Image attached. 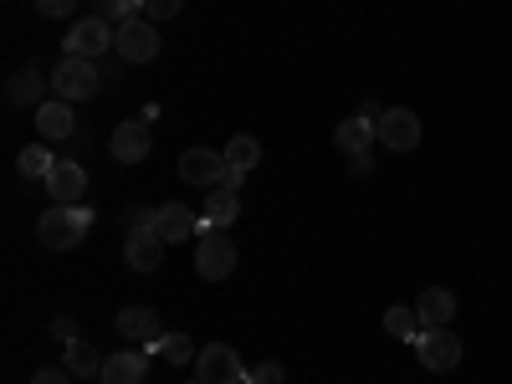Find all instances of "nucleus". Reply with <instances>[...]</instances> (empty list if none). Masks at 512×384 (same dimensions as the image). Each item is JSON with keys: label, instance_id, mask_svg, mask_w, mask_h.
I'll use <instances>...</instances> for the list:
<instances>
[{"label": "nucleus", "instance_id": "6e6552de", "mask_svg": "<svg viewBox=\"0 0 512 384\" xmlns=\"http://www.w3.org/2000/svg\"><path fill=\"white\" fill-rule=\"evenodd\" d=\"M415 359L431 369V374H451V369L461 364V338H456L451 328H425V333L415 338Z\"/></svg>", "mask_w": 512, "mask_h": 384}, {"label": "nucleus", "instance_id": "aec40b11", "mask_svg": "<svg viewBox=\"0 0 512 384\" xmlns=\"http://www.w3.org/2000/svg\"><path fill=\"white\" fill-rule=\"evenodd\" d=\"M144 374H149V359L144 354H113L108 364H103V384H144Z\"/></svg>", "mask_w": 512, "mask_h": 384}, {"label": "nucleus", "instance_id": "bb28decb", "mask_svg": "<svg viewBox=\"0 0 512 384\" xmlns=\"http://www.w3.org/2000/svg\"><path fill=\"white\" fill-rule=\"evenodd\" d=\"M282 364L277 359H262V364H246V384H282Z\"/></svg>", "mask_w": 512, "mask_h": 384}, {"label": "nucleus", "instance_id": "f704fd0d", "mask_svg": "<svg viewBox=\"0 0 512 384\" xmlns=\"http://www.w3.org/2000/svg\"><path fill=\"white\" fill-rule=\"evenodd\" d=\"M190 384H200V379H190Z\"/></svg>", "mask_w": 512, "mask_h": 384}, {"label": "nucleus", "instance_id": "2f4dec72", "mask_svg": "<svg viewBox=\"0 0 512 384\" xmlns=\"http://www.w3.org/2000/svg\"><path fill=\"white\" fill-rule=\"evenodd\" d=\"M52 333L62 338V344H72V338H77V323H72V318H52Z\"/></svg>", "mask_w": 512, "mask_h": 384}, {"label": "nucleus", "instance_id": "ddd939ff", "mask_svg": "<svg viewBox=\"0 0 512 384\" xmlns=\"http://www.w3.org/2000/svg\"><path fill=\"white\" fill-rule=\"evenodd\" d=\"M164 236L159 231H128V241H123V262L134 267V272H159L164 267Z\"/></svg>", "mask_w": 512, "mask_h": 384}, {"label": "nucleus", "instance_id": "72a5a7b5", "mask_svg": "<svg viewBox=\"0 0 512 384\" xmlns=\"http://www.w3.org/2000/svg\"><path fill=\"white\" fill-rule=\"evenodd\" d=\"M379 113H384V108H379L374 98H364V103H359V118H379Z\"/></svg>", "mask_w": 512, "mask_h": 384}, {"label": "nucleus", "instance_id": "7c9ffc66", "mask_svg": "<svg viewBox=\"0 0 512 384\" xmlns=\"http://www.w3.org/2000/svg\"><path fill=\"white\" fill-rule=\"evenodd\" d=\"M31 384H72V374H67V369H36Z\"/></svg>", "mask_w": 512, "mask_h": 384}, {"label": "nucleus", "instance_id": "4468645a", "mask_svg": "<svg viewBox=\"0 0 512 384\" xmlns=\"http://www.w3.org/2000/svg\"><path fill=\"white\" fill-rule=\"evenodd\" d=\"M118 333H123V338H134V344H144V349H159V338H164L159 313L144 308V303H134V308H123V313H118Z\"/></svg>", "mask_w": 512, "mask_h": 384}, {"label": "nucleus", "instance_id": "0eeeda50", "mask_svg": "<svg viewBox=\"0 0 512 384\" xmlns=\"http://www.w3.org/2000/svg\"><path fill=\"white\" fill-rule=\"evenodd\" d=\"M195 379L200 384H246V364L236 359L231 344H205L195 354Z\"/></svg>", "mask_w": 512, "mask_h": 384}, {"label": "nucleus", "instance_id": "9d476101", "mask_svg": "<svg viewBox=\"0 0 512 384\" xmlns=\"http://www.w3.org/2000/svg\"><path fill=\"white\" fill-rule=\"evenodd\" d=\"M154 231H159L169 246H180V241H195V236L205 231V221H195V210H190V205L169 200V205L154 210Z\"/></svg>", "mask_w": 512, "mask_h": 384}, {"label": "nucleus", "instance_id": "a211bd4d", "mask_svg": "<svg viewBox=\"0 0 512 384\" xmlns=\"http://www.w3.org/2000/svg\"><path fill=\"white\" fill-rule=\"evenodd\" d=\"M72 103H62V98H47L36 108V134L41 139H72Z\"/></svg>", "mask_w": 512, "mask_h": 384}, {"label": "nucleus", "instance_id": "20e7f679", "mask_svg": "<svg viewBox=\"0 0 512 384\" xmlns=\"http://www.w3.org/2000/svg\"><path fill=\"white\" fill-rule=\"evenodd\" d=\"M159 21H149V16H134V21H123L118 26V36H113V52L128 62V67H139V62H154L159 57V31H154Z\"/></svg>", "mask_w": 512, "mask_h": 384}, {"label": "nucleus", "instance_id": "f8f14e48", "mask_svg": "<svg viewBox=\"0 0 512 384\" xmlns=\"http://www.w3.org/2000/svg\"><path fill=\"white\" fill-rule=\"evenodd\" d=\"M41 185H47L52 205H77L82 195H88V169H82L77 159H57V169Z\"/></svg>", "mask_w": 512, "mask_h": 384}, {"label": "nucleus", "instance_id": "f03ea898", "mask_svg": "<svg viewBox=\"0 0 512 384\" xmlns=\"http://www.w3.org/2000/svg\"><path fill=\"white\" fill-rule=\"evenodd\" d=\"M98 93H103L98 62H88V57H62V62L52 67V98H62V103H88V98H98Z\"/></svg>", "mask_w": 512, "mask_h": 384}, {"label": "nucleus", "instance_id": "f257e3e1", "mask_svg": "<svg viewBox=\"0 0 512 384\" xmlns=\"http://www.w3.org/2000/svg\"><path fill=\"white\" fill-rule=\"evenodd\" d=\"M88 226H93V210L82 200L77 205H47L41 221H36V236H41L47 251H72L82 236H88Z\"/></svg>", "mask_w": 512, "mask_h": 384}, {"label": "nucleus", "instance_id": "412c9836", "mask_svg": "<svg viewBox=\"0 0 512 384\" xmlns=\"http://www.w3.org/2000/svg\"><path fill=\"white\" fill-rule=\"evenodd\" d=\"M236 216H241V200H236V190H226V185H216L205 195V226H236Z\"/></svg>", "mask_w": 512, "mask_h": 384}, {"label": "nucleus", "instance_id": "5701e85b", "mask_svg": "<svg viewBox=\"0 0 512 384\" xmlns=\"http://www.w3.org/2000/svg\"><path fill=\"white\" fill-rule=\"evenodd\" d=\"M16 169H21L26 180H47L52 169H57V154H52V149H41V144H31V149L16 154Z\"/></svg>", "mask_w": 512, "mask_h": 384}, {"label": "nucleus", "instance_id": "c756f323", "mask_svg": "<svg viewBox=\"0 0 512 384\" xmlns=\"http://www.w3.org/2000/svg\"><path fill=\"white\" fill-rule=\"evenodd\" d=\"M123 226H128V231H154V210H149V205H134V210L123 216Z\"/></svg>", "mask_w": 512, "mask_h": 384}, {"label": "nucleus", "instance_id": "473e14b6", "mask_svg": "<svg viewBox=\"0 0 512 384\" xmlns=\"http://www.w3.org/2000/svg\"><path fill=\"white\" fill-rule=\"evenodd\" d=\"M369 169H374L369 149H364V154H349V175H369Z\"/></svg>", "mask_w": 512, "mask_h": 384}, {"label": "nucleus", "instance_id": "4be33fe9", "mask_svg": "<svg viewBox=\"0 0 512 384\" xmlns=\"http://www.w3.org/2000/svg\"><path fill=\"white\" fill-rule=\"evenodd\" d=\"M384 333L400 338V344H415V338L425 333V323H420L415 308H390V313H384Z\"/></svg>", "mask_w": 512, "mask_h": 384}, {"label": "nucleus", "instance_id": "9b49d317", "mask_svg": "<svg viewBox=\"0 0 512 384\" xmlns=\"http://www.w3.org/2000/svg\"><path fill=\"white\" fill-rule=\"evenodd\" d=\"M149 149H154V139H149V123H144V118L113 123V159H118V164H144Z\"/></svg>", "mask_w": 512, "mask_h": 384}, {"label": "nucleus", "instance_id": "dca6fc26", "mask_svg": "<svg viewBox=\"0 0 512 384\" xmlns=\"http://www.w3.org/2000/svg\"><path fill=\"white\" fill-rule=\"evenodd\" d=\"M379 139V128H374V118H344V123H338L333 128V144H338V154H364L369 144Z\"/></svg>", "mask_w": 512, "mask_h": 384}, {"label": "nucleus", "instance_id": "6ab92c4d", "mask_svg": "<svg viewBox=\"0 0 512 384\" xmlns=\"http://www.w3.org/2000/svg\"><path fill=\"white\" fill-rule=\"evenodd\" d=\"M103 354L88 344V338H72V344H67V354H62V369L67 374H77V379H103Z\"/></svg>", "mask_w": 512, "mask_h": 384}, {"label": "nucleus", "instance_id": "423d86ee", "mask_svg": "<svg viewBox=\"0 0 512 384\" xmlns=\"http://www.w3.org/2000/svg\"><path fill=\"white\" fill-rule=\"evenodd\" d=\"M226 175H231V159H226V149H205V144H195V149H185L180 154V180L185 185H226Z\"/></svg>", "mask_w": 512, "mask_h": 384}, {"label": "nucleus", "instance_id": "1a4fd4ad", "mask_svg": "<svg viewBox=\"0 0 512 384\" xmlns=\"http://www.w3.org/2000/svg\"><path fill=\"white\" fill-rule=\"evenodd\" d=\"M374 128H379V144L390 149V154H410V149L420 144V118H415L410 108H390V113H379V118H374Z\"/></svg>", "mask_w": 512, "mask_h": 384}, {"label": "nucleus", "instance_id": "393cba45", "mask_svg": "<svg viewBox=\"0 0 512 384\" xmlns=\"http://www.w3.org/2000/svg\"><path fill=\"white\" fill-rule=\"evenodd\" d=\"M226 159H231V169H256V159H262V144H256L251 134H236V139L226 144Z\"/></svg>", "mask_w": 512, "mask_h": 384}, {"label": "nucleus", "instance_id": "2eb2a0df", "mask_svg": "<svg viewBox=\"0 0 512 384\" xmlns=\"http://www.w3.org/2000/svg\"><path fill=\"white\" fill-rule=\"evenodd\" d=\"M41 93H47V77H41V67H21V72H11V82H6V98H11L16 108H31V113L47 103Z\"/></svg>", "mask_w": 512, "mask_h": 384}, {"label": "nucleus", "instance_id": "39448f33", "mask_svg": "<svg viewBox=\"0 0 512 384\" xmlns=\"http://www.w3.org/2000/svg\"><path fill=\"white\" fill-rule=\"evenodd\" d=\"M113 36H118V26H113L108 16H82V21H72V31H67V57L98 62L103 52H113Z\"/></svg>", "mask_w": 512, "mask_h": 384}, {"label": "nucleus", "instance_id": "cd10ccee", "mask_svg": "<svg viewBox=\"0 0 512 384\" xmlns=\"http://www.w3.org/2000/svg\"><path fill=\"white\" fill-rule=\"evenodd\" d=\"M185 11V0H144V16L149 21H175Z\"/></svg>", "mask_w": 512, "mask_h": 384}, {"label": "nucleus", "instance_id": "f3484780", "mask_svg": "<svg viewBox=\"0 0 512 384\" xmlns=\"http://www.w3.org/2000/svg\"><path fill=\"white\" fill-rule=\"evenodd\" d=\"M415 313H420L425 328H446V323L456 318V292H446V287H425V292H420V303H415Z\"/></svg>", "mask_w": 512, "mask_h": 384}, {"label": "nucleus", "instance_id": "c85d7f7f", "mask_svg": "<svg viewBox=\"0 0 512 384\" xmlns=\"http://www.w3.org/2000/svg\"><path fill=\"white\" fill-rule=\"evenodd\" d=\"M72 11H77V0H36V16H47V21L72 16Z\"/></svg>", "mask_w": 512, "mask_h": 384}, {"label": "nucleus", "instance_id": "b1692460", "mask_svg": "<svg viewBox=\"0 0 512 384\" xmlns=\"http://www.w3.org/2000/svg\"><path fill=\"white\" fill-rule=\"evenodd\" d=\"M154 354H159L164 364H195L200 349H195V338H190V333H164Z\"/></svg>", "mask_w": 512, "mask_h": 384}, {"label": "nucleus", "instance_id": "a878e982", "mask_svg": "<svg viewBox=\"0 0 512 384\" xmlns=\"http://www.w3.org/2000/svg\"><path fill=\"white\" fill-rule=\"evenodd\" d=\"M98 16H108L113 26H123V21L144 16V0H98Z\"/></svg>", "mask_w": 512, "mask_h": 384}, {"label": "nucleus", "instance_id": "7ed1b4c3", "mask_svg": "<svg viewBox=\"0 0 512 384\" xmlns=\"http://www.w3.org/2000/svg\"><path fill=\"white\" fill-rule=\"evenodd\" d=\"M195 272L205 282H226L236 272V241L226 236V226H205L195 241Z\"/></svg>", "mask_w": 512, "mask_h": 384}]
</instances>
